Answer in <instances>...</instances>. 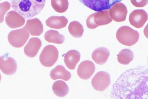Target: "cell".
<instances>
[{
  "mask_svg": "<svg viewBox=\"0 0 148 99\" xmlns=\"http://www.w3.org/2000/svg\"><path fill=\"white\" fill-rule=\"evenodd\" d=\"M24 27L32 36H39L42 33L44 30L42 24L37 18L27 20Z\"/></svg>",
  "mask_w": 148,
  "mask_h": 99,
  "instance_id": "15",
  "label": "cell"
},
{
  "mask_svg": "<svg viewBox=\"0 0 148 99\" xmlns=\"http://www.w3.org/2000/svg\"><path fill=\"white\" fill-rule=\"evenodd\" d=\"M52 90L54 94L59 97H64L69 92V87L64 81L57 80L53 85Z\"/></svg>",
  "mask_w": 148,
  "mask_h": 99,
  "instance_id": "21",
  "label": "cell"
},
{
  "mask_svg": "<svg viewBox=\"0 0 148 99\" xmlns=\"http://www.w3.org/2000/svg\"><path fill=\"white\" fill-rule=\"evenodd\" d=\"M45 40L49 43L57 44H62L64 42L65 37L60 34L58 31L50 30L46 32L44 35Z\"/></svg>",
  "mask_w": 148,
  "mask_h": 99,
  "instance_id": "20",
  "label": "cell"
},
{
  "mask_svg": "<svg viewBox=\"0 0 148 99\" xmlns=\"http://www.w3.org/2000/svg\"></svg>",
  "mask_w": 148,
  "mask_h": 99,
  "instance_id": "28",
  "label": "cell"
},
{
  "mask_svg": "<svg viewBox=\"0 0 148 99\" xmlns=\"http://www.w3.org/2000/svg\"><path fill=\"white\" fill-rule=\"evenodd\" d=\"M91 83L95 90L100 92L104 91L111 83L110 75L106 72H98L92 78Z\"/></svg>",
  "mask_w": 148,
  "mask_h": 99,
  "instance_id": "7",
  "label": "cell"
},
{
  "mask_svg": "<svg viewBox=\"0 0 148 99\" xmlns=\"http://www.w3.org/2000/svg\"><path fill=\"white\" fill-rule=\"evenodd\" d=\"M68 20L64 16H52L46 20L47 26L55 29H62L66 27Z\"/></svg>",
  "mask_w": 148,
  "mask_h": 99,
  "instance_id": "19",
  "label": "cell"
},
{
  "mask_svg": "<svg viewBox=\"0 0 148 99\" xmlns=\"http://www.w3.org/2000/svg\"><path fill=\"white\" fill-rule=\"evenodd\" d=\"M80 57L81 54L79 52L76 50H71L64 55L65 64L69 69L73 70L79 62Z\"/></svg>",
  "mask_w": 148,
  "mask_h": 99,
  "instance_id": "16",
  "label": "cell"
},
{
  "mask_svg": "<svg viewBox=\"0 0 148 99\" xmlns=\"http://www.w3.org/2000/svg\"><path fill=\"white\" fill-rule=\"evenodd\" d=\"M50 76L53 80L60 79L68 81L71 79L72 75L71 73L66 70L64 66L58 65L51 71Z\"/></svg>",
  "mask_w": 148,
  "mask_h": 99,
  "instance_id": "18",
  "label": "cell"
},
{
  "mask_svg": "<svg viewBox=\"0 0 148 99\" xmlns=\"http://www.w3.org/2000/svg\"><path fill=\"white\" fill-rule=\"evenodd\" d=\"M127 14V7L121 3H115L109 10L110 17L114 21L117 22L125 21Z\"/></svg>",
  "mask_w": 148,
  "mask_h": 99,
  "instance_id": "9",
  "label": "cell"
},
{
  "mask_svg": "<svg viewBox=\"0 0 148 99\" xmlns=\"http://www.w3.org/2000/svg\"><path fill=\"white\" fill-rule=\"evenodd\" d=\"M112 99H148V69L125 71L113 85Z\"/></svg>",
  "mask_w": 148,
  "mask_h": 99,
  "instance_id": "1",
  "label": "cell"
},
{
  "mask_svg": "<svg viewBox=\"0 0 148 99\" xmlns=\"http://www.w3.org/2000/svg\"><path fill=\"white\" fill-rule=\"evenodd\" d=\"M131 2L137 7H143L146 5L148 3V1H133L131 0Z\"/></svg>",
  "mask_w": 148,
  "mask_h": 99,
  "instance_id": "26",
  "label": "cell"
},
{
  "mask_svg": "<svg viewBox=\"0 0 148 99\" xmlns=\"http://www.w3.org/2000/svg\"><path fill=\"white\" fill-rule=\"evenodd\" d=\"M144 34L145 36L148 39V24L144 29Z\"/></svg>",
  "mask_w": 148,
  "mask_h": 99,
  "instance_id": "27",
  "label": "cell"
},
{
  "mask_svg": "<svg viewBox=\"0 0 148 99\" xmlns=\"http://www.w3.org/2000/svg\"><path fill=\"white\" fill-rule=\"evenodd\" d=\"M68 29L71 35L78 38L83 36L84 31L83 26L77 21L71 22L69 25Z\"/></svg>",
  "mask_w": 148,
  "mask_h": 99,
  "instance_id": "23",
  "label": "cell"
},
{
  "mask_svg": "<svg viewBox=\"0 0 148 99\" xmlns=\"http://www.w3.org/2000/svg\"><path fill=\"white\" fill-rule=\"evenodd\" d=\"M10 8V4L8 2H5L1 4V23L4 21V16L6 12Z\"/></svg>",
  "mask_w": 148,
  "mask_h": 99,
  "instance_id": "25",
  "label": "cell"
},
{
  "mask_svg": "<svg viewBox=\"0 0 148 99\" xmlns=\"http://www.w3.org/2000/svg\"><path fill=\"white\" fill-rule=\"evenodd\" d=\"M6 24L11 29H15L23 26L25 23L24 18L15 11H11L6 15Z\"/></svg>",
  "mask_w": 148,
  "mask_h": 99,
  "instance_id": "13",
  "label": "cell"
},
{
  "mask_svg": "<svg viewBox=\"0 0 148 99\" xmlns=\"http://www.w3.org/2000/svg\"><path fill=\"white\" fill-rule=\"evenodd\" d=\"M51 5L52 7L56 12L62 13L67 10L69 3L67 0H52Z\"/></svg>",
  "mask_w": 148,
  "mask_h": 99,
  "instance_id": "24",
  "label": "cell"
},
{
  "mask_svg": "<svg viewBox=\"0 0 148 99\" xmlns=\"http://www.w3.org/2000/svg\"><path fill=\"white\" fill-rule=\"evenodd\" d=\"M95 69V66L92 62L89 60L84 61L79 65L77 74L81 79L87 80L92 75Z\"/></svg>",
  "mask_w": 148,
  "mask_h": 99,
  "instance_id": "12",
  "label": "cell"
},
{
  "mask_svg": "<svg viewBox=\"0 0 148 99\" xmlns=\"http://www.w3.org/2000/svg\"><path fill=\"white\" fill-rule=\"evenodd\" d=\"M120 0L115 1H90L81 0L79 1L88 8L95 11L108 10L115 3H119Z\"/></svg>",
  "mask_w": 148,
  "mask_h": 99,
  "instance_id": "8",
  "label": "cell"
},
{
  "mask_svg": "<svg viewBox=\"0 0 148 99\" xmlns=\"http://www.w3.org/2000/svg\"><path fill=\"white\" fill-rule=\"evenodd\" d=\"M148 14L143 9L136 10L130 15L129 20L131 25L136 28H142L148 20Z\"/></svg>",
  "mask_w": 148,
  "mask_h": 99,
  "instance_id": "10",
  "label": "cell"
},
{
  "mask_svg": "<svg viewBox=\"0 0 148 99\" xmlns=\"http://www.w3.org/2000/svg\"><path fill=\"white\" fill-rule=\"evenodd\" d=\"M59 57V51L54 46L48 45L43 49L40 55V62L43 66L49 67L53 66Z\"/></svg>",
  "mask_w": 148,
  "mask_h": 99,
  "instance_id": "5",
  "label": "cell"
},
{
  "mask_svg": "<svg viewBox=\"0 0 148 99\" xmlns=\"http://www.w3.org/2000/svg\"><path fill=\"white\" fill-rule=\"evenodd\" d=\"M42 46V42L38 38H31L24 49L25 54L28 57L32 58L38 53Z\"/></svg>",
  "mask_w": 148,
  "mask_h": 99,
  "instance_id": "14",
  "label": "cell"
},
{
  "mask_svg": "<svg viewBox=\"0 0 148 99\" xmlns=\"http://www.w3.org/2000/svg\"><path fill=\"white\" fill-rule=\"evenodd\" d=\"M110 55V52L105 47H100L93 52L92 57L95 62L98 65H102L107 61Z\"/></svg>",
  "mask_w": 148,
  "mask_h": 99,
  "instance_id": "17",
  "label": "cell"
},
{
  "mask_svg": "<svg viewBox=\"0 0 148 99\" xmlns=\"http://www.w3.org/2000/svg\"><path fill=\"white\" fill-rule=\"evenodd\" d=\"M30 37L29 33L25 27L10 31L8 39L10 44L14 47L19 48L23 46Z\"/></svg>",
  "mask_w": 148,
  "mask_h": 99,
  "instance_id": "6",
  "label": "cell"
},
{
  "mask_svg": "<svg viewBox=\"0 0 148 99\" xmlns=\"http://www.w3.org/2000/svg\"><path fill=\"white\" fill-rule=\"evenodd\" d=\"M116 39L119 42L123 45L130 46L134 45L138 42L139 34L136 31L127 26L120 28L116 33Z\"/></svg>",
  "mask_w": 148,
  "mask_h": 99,
  "instance_id": "3",
  "label": "cell"
},
{
  "mask_svg": "<svg viewBox=\"0 0 148 99\" xmlns=\"http://www.w3.org/2000/svg\"><path fill=\"white\" fill-rule=\"evenodd\" d=\"M134 58L133 53L128 49L122 50L117 55L118 61L123 65H128L132 61Z\"/></svg>",
  "mask_w": 148,
  "mask_h": 99,
  "instance_id": "22",
  "label": "cell"
},
{
  "mask_svg": "<svg viewBox=\"0 0 148 99\" xmlns=\"http://www.w3.org/2000/svg\"><path fill=\"white\" fill-rule=\"evenodd\" d=\"M0 68L5 74L11 75L14 74L17 70V63L12 57L4 55L0 58Z\"/></svg>",
  "mask_w": 148,
  "mask_h": 99,
  "instance_id": "11",
  "label": "cell"
},
{
  "mask_svg": "<svg viewBox=\"0 0 148 99\" xmlns=\"http://www.w3.org/2000/svg\"><path fill=\"white\" fill-rule=\"evenodd\" d=\"M45 0H13L10 3L12 9L29 19L40 12L45 6Z\"/></svg>",
  "mask_w": 148,
  "mask_h": 99,
  "instance_id": "2",
  "label": "cell"
},
{
  "mask_svg": "<svg viewBox=\"0 0 148 99\" xmlns=\"http://www.w3.org/2000/svg\"><path fill=\"white\" fill-rule=\"evenodd\" d=\"M112 21L109 11L105 10L90 15L86 21V24L89 29H94L100 26L108 24Z\"/></svg>",
  "mask_w": 148,
  "mask_h": 99,
  "instance_id": "4",
  "label": "cell"
}]
</instances>
